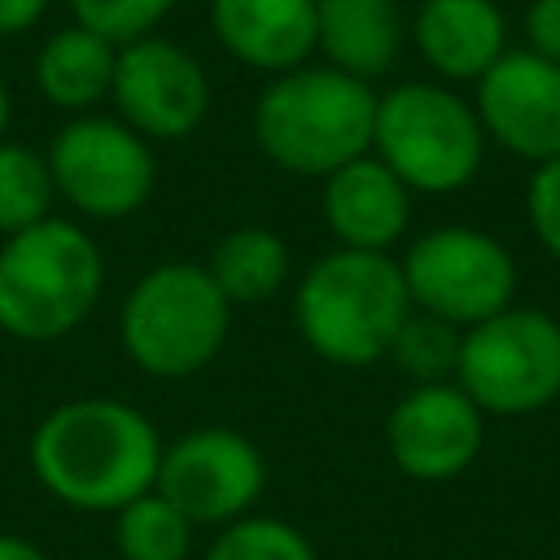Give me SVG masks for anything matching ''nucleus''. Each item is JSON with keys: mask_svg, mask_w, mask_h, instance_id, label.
Segmentation results:
<instances>
[{"mask_svg": "<svg viewBox=\"0 0 560 560\" xmlns=\"http://www.w3.org/2000/svg\"><path fill=\"white\" fill-rule=\"evenodd\" d=\"M372 83L311 61L276 74L254 105V140L262 158L306 179H328L337 166L372 153Z\"/></svg>", "mask_w": 560, "mask_h": 560, "instance_id": "nucleus-2", "label": "nucleus"}, {"mask_svg": "<svg viewBox=\"0 0 560 560\" xmlns=\"http://www.w3.org/2000/svg\"><path fill=\"white\" fill-rule=\"evenodd\" d=\"M57 197L83 219H127L136 214L158 179L153 149L122 118L74 114L44 153Z\"/></svg>", "mask_w": 560, "mask_h": 560, "instance_id": "nucleus-8", "label": "nucleus"}, {"mask_svg": "<svg viewBox=\"0 0 560 560\" xmlns=\"http://www.w3.org/2000/svg\"><path fill=\"white\" fill-rule=\"evenodd\" d=\"M206 271L232 306L267 302L289 280V245H284L280 232L245 223V228H232L228 236H219V245L210 249Z\"/></svg>", "mask_w": 560, "mask_h": 560, "instance_id": "nucleus-19", "label": "nucleus"}, {"mask_svg": "<svg viewBox=\"0 0 560 560\" xmlns=\"http://www.w3.org/2000/svg\"><path fill=\"white\" fill-rule=\"evenodd\" d=\"M411 35L442 79H481L508 52V22L494 0H424Z\"/></svg>", "mask_w": 560, "mask_h": 560, "instance_id": "nucleus-16", "label": "nucleus"}, {"mask_svg": "<svg viewBox=\"0 0 560 560\" xmlns=\"http://www.w3.org/2000/svg\"><path fill=\"white\" fill-rule=\"evenodd\" d=\"M0 560H48L31 538H18V534H0Z\"/></svg>", "mask_w": 560, "mask_h": 560, "instance_id": "nucleus-28", "label": "nucleus"}, {"mask_svg": "<svg viewBox=\"0 0 560 560\" xmlns=\"http://www.w3.org/2000/svg\"><path fill=\"white\" fill-rule=\"evenodd\" d=\"M228 328L232 302L201 262H162L144 271L118 311V341L127 359L166 381L201 372L223 350Z\"/></svg>", "mask_w": 560, "mask_h": 560, "instance_id": "nucleus-5", "label": "nucleus"}, {"mask_svg": "<svg viewBox=\"0 0 560 560\" xmlns=\"http://www.w3.org/2000/svg\"><path fill=\"white\" fill-rule=\"evenodd\" d=\"M315 48L332 70L363 83L381 79L402 48L398 0H315Z\"/></svg>", "mask_w": 560, "mask_h": 560, "instance_id": "nucleus-17", "label": "nucleus"}, {"mask_svg": "<svg viewBox=\"0 0 560 560\" xmlns=\"http://www.w3.org/2000/svg\"><path fill=\"white\" fill-rule=\"evenodd\" d=\"M525 210H529L534 236L560 258V158L538 162V171L525 188Z\"/></svg>", "mask_w": 560, "mask_h": 560, "instance_id": "nucleus-25", "label": "nucleus"}, {"mask_svg": "<svg viewBox=\"0 0 560 560\" xmlns=\"http://www.w3.org/2000/svg\"><path fill=\"white\" fill-rule=\"evenodd\" d=\"M486 131L477 109L438 83H398L376 96L372 153L411 192H455L481 166Z\"/></svg>", "mask_w": 560, "mask_h": 560, "instance_id": "nucleus-6", "label": "nucleus"}, {"mask_svg": "<svg viewBox=\"0 0 560 560\" xmlns=\"http://www.w3.org/2000/svg\"><path fill=\"white\" fill-rule=\"evenodd\" d=\"M477 118L490 140L529 162L560 158V66L529 52L508 48L477 79Z\"/></svg>", "mask_w": 560, "mask_h": 560, "instance_id": "nucleus-12", "label": "nucleus"}, {"mask_svg": "<svg viewBox=\"0 0 560 560\" xmlns=\"http://www.w3.org/2000/svg\"><path fill=\"white\" fill-rule=\"evenodd\" d=\"M101 245L70 219L4 236L0 245V328L18 341H57L74 332L101 302Z\"/></svg>", "mask_w": 560, "mask_h": 560, "instance_id": "nucleus-4", "label": "nucleus"}, {"mask_svg": "<svg viewBox=\"0 0 560 560\" xmlns=\"http://www.w3.org/2000/svg\"><path fill=\"white\" fill-rule=\"evenodd\" d=\"M175 9V0H70V13L79 26L96 31L114 48L144 39L158 31V22Z\"/></svg>", "mask_w": 560, "mask_h": 560, "instance_id": "nucleus-24", "label": "nucleus"}, {"mask_svg": "<svg viewBox=\"0 0 560 560\" xmlns=\"http://www.w3.org/2000/svg\"><path fill=\"white\" fill-rule=\"evenodd\" d=\"M114 61L118 48L74 22L48 35L35 52V88L66 114H92V105H101L114 88Z\"/></svg>", "mask_w": 560, "mask_h": 560, "instance_id": "nucleus-18", "label": "nucleus"}, {"mask_svg": "<svg viewBox=\"0 0 560 560\" xmlns=\"http://www.w3.org/2000/svg\"><path fill=\"white\" fill-rule=\"evenodd\" d=\"M398 267H402L411 306L424 315H438L455 328H472V324L508 311L512 289H516L512 254L477 228L424 232Z\"/></svg>", "mask_w": 560, "mask_h": 560, "instance_id": "nucleus-9", "label": "nucleus"}, {"mask_svg": "<svg viewBox=\"0 0 560 560\" xmlns=\"http://www.w3.org/2000/svg\"><path fill=\"white\" fill-rule=\"evenodd\" d=\"M411 293L389 254L332 249L293 289V324L311 354L337 368H368L389 354Z\"/></svg>", "mask_w": 560, "mask_h": 560, "instance_id": "nucleus-3", "label": "nucleus"}, {"mask_svg": "<svg viewBox=\"0 0 560 560\" xmlns=\"http://www.w3.org/2000/svg\"><path fill=\"white\" fill-rule=\"evenodd\" d=\"M455 385L494 416H525L560 394V324L529 306H508L459 332Z\"/></svg>", "mask_w": 560, "mask_h": 560, "instance_id": "nucleus-7", "label": "nucleus"}, {"mask_svg": "<svg viewBox=\"0 0 560 560\" xmlns=\"http://www.w3.org/2000/svg\"><path fill=\"white\" fill-rule=\"evenodd\" d=\"M219 44L249 70L284 74L315 52V0H210Z\"/></svg>", "mask_w": 560, "mask_h": 560, "instance_id": "nucleus-15", "label": "nucleus"}, {"mask_svg": "<svg viewBox=\"0 0 560 560\" xmlns=\"http://www.w3.org/2000/svg\"><path fill=\"white\" fill-rule=\"evenodd\" d=\"M481 407L459 385H416L385 420L394 464L416 481L459 477L481 451Z\"/></svg>", "mask_w": 560, "mask_h": 560, "instance_id": "nucleus-13", "label": "nucleus"}, {"mask_svg": "<svg viewBox=\"0 0 560 560\" xmlns=\"http://www.w3.org/2000/svg\"><path fill=\"white\" fill-rule=\"evenodd\" d=\"M114 542L122 560H188L192 551V521L158 490L131 499L127 508L114 512Z\"/></svg>", "mask_w": 560, "mask_h": 560, "instance_id": "nucleus-20", "label": "nucleus"}, {"mask_svg": "<svg viewBox=\"0 0 560 560\" xmlns=\"http://www.w3.org/2000/svg\"><path fill=\"white\" fill-rule=\"evenodd\" d=\"M109 101L144 140H184L210 114V79L184 44L144 35L118 48Z\"/></svg>", "mask_w": 560, "mask_h": 560, "instance_id": "nucleus-11", "label": "nucleus"}, {"mask_svg": "<svg viewBox=\"0 0 560 560\" xmlns=\"http://www.w3.org/2000/svg\"><path fill=\"white\" fill-rule=\"evenodd\" d=\"M407 219L411 188L376 153H363L324 179V223L341 249L389 254V245L407 232Z\"/></svg>", "mask_w": 560, "mask_h": 560, "instance_id": "nucleus-14", "label": "nucleus"}, {"mask_svg": "<svg viewBox=\"0 0 560 560\" xmlns=\"http://www.w3.org/2000/svg\"><path fill=\"white\" fill-rule=\"evenodd\" d=\"M201 560H315L311 538L276 516H241L219 529Z\"/></svg>", "mask_w": 560, "mask_h": 560, "instance_id": "nucleus-23", "label": "nucleus"}, {"mask_svg": "<svg viewBox=\"0 0 560 560\" xmlns=\"http://www.w3.org/2000/svg\"><path fill=\"white\" fill-rule=\"evenodd\" d=\"M267 486L262 451L236 429H188L171 446H162L158 494H166L192 525H232L249 516Z\"/></svg>", "mask_w": 560, "mask_h": 560, "instance_id": "nucleus-10", "label": "nucleus"}, {"mask_svg": "<svg viewBox=\"0 0 560 560\" xmlns=\"http://www.w3.org/2000/svg\"><path fill=\"white\" fill-rule=\"evenodd\" d=\"M52 201L57 184L48 158L18 140H0V236L44 223L52 214Z\"/></svg>", "mask_w": 560, "mask_h": 560, "instance_id": "nucleus-21", "label": "nucleus"}, {"mask_svg": "<svg viewBox=\"0 0 560 560\" xmlns=\"http://www.w3.org/2000/svg\"><path fill=\"white\" fill-rule=\"evenodd\" d=\"M4 131H9V83L0 74V140H4Z\"/></svg>", "mask_w": 560, "mask_h": 560, "instance_id": "nucleus-29", "label": "nucleus"}, {"mask_svg": "<svg viewBox=\"0 0 560 560\" xmlns=\"http://www.w3.org/2000/svg\"><path fill=\"white\" fill-rule=\"evenodd\" d=\"M162 438L122 398H74L31 433V472L66 508L118 512L158 486Z\"/></svg>", "mask_w": 560, "mask_h": 560, "instance_id": "nucleus-1", "label": "nucleus"}, {"mask_svg": "<svg viewBox=\"0 0 560 560\" xmlns=\"http://www.w3.org/2000/svg\"><path fill=\"white\" fill-rule=\"evenodd\" d=\"M389 359H394L416 385H438L446 372H455V359H459V328L411 306V315L402 319V328H398V337H394V346H389Z\"/></svg>", "mask_w": 560, "mask_h": 560, "instance_id": "nucleus-22", "label": "nucleus"}, {"mask_svg": "<svg viewBox=\"0 0 560 560\" xmlns=\"http://www.w3.org/2000/svg\"><path fill=\"white\" fill-rule=\"evenodd\" d=\"M48 0H0V39L4 35H22L44 18Z\"/></svg>", "mask_w": 560, "mask_h": 560, "instance_id": "nucleus-27", "label": "nucleus"}, {"mask_svg": "<svg viewBox=\"0 0 560 560\" xmlns=\"http://www.w3.org/2000/svg\"><path fill=\"white\" fill-rule=\"evenodd\" d=\"M525 39L529 52L560 66V0H534L525 9Z\"/></svg>", "mask_w": 560, "mask_h": 560, "instance_id": "nucleus-26", "label": "nucleus"}]
</instances>
